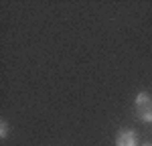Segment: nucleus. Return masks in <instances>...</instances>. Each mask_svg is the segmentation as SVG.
I'll return each instance as SVG.
<instances>
[{
    "mask_svg": "<svg viewBox=\"0 0 152 146\" xmlns=\"http://www.w3.org/2000/svg\"><path fill=\"white\" fill-rule=\"evenodd\" d=\"M116 146H136V132L134 130H122L116 136Z\"/></svg>",
    "mask_w": 152,
    "mask_h": 146,
    "instance_id": "nucleus-2",
    "label": "nucleus"
},
{
    "mask_svg": "<svg viewBox=\"0 0 152 146\" xmlns=\"http://www.w3.org/2000/svg\"><path fill=\"white\" fill-rule=\"evenodd\" d=\"M136 114L140 120L152 124V97L146 91H140L136 96Z\"/></svg>",
    "mask_w": 152,
    "mask_h": 146,
    "instance_id": "nucleus-1",
    "label": "nucleus"
},
{
    "mask_svg": "<svg viewBox=\"0 0 152 146\" xmlns=\"http://www.w3.org/2000/svg\"><path fill=\"white\" fill-rule=\"evenodd\" d=\"M6 136H8V122L2 120V122H0V138L6 140Z\"/></svg>",
    "mask_w": 152,
    "mask_h": 146,
    "instance_id": "nucleus-3",
    "label": "nucleus"
},
{
    "mask_svg": "<svg viewBox=\"0 0 152 146\" xmlns=\"http://www.w3.org/2000/svg\"><path fill=\"white\" fill-rule=\"evenodd\" d=\"M144 146H152V144H144Z\"/></svg>",
    "mask_w": 152,
    "mask_h": 146,
    "instance_id": "nucleus-4",
    "label": "nucleus"
}]
</instances>
